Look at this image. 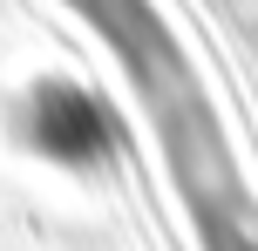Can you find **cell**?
I'll use <instances>...</instances> for the list:
<instances>
[{
	"label": "cell",
	"mask_w": 258,
	"mask_h": 251,
	"mask_svg": "<svg viewBox=\"0 0 258 251\" xmlns=\"http://www.w3.org/2000/svg\"><path fill=\"white\" fill-rule=\"evenodd\" d=\"M95 34L109 41L116 68L129 75V95L143 102L156 149H163L170 190L190 217L204 251H258V190L231 149L218 102L197 75L190 48L150 0H68Z\"/></svg>",
	"instance_id": "1"
}]
</instances>
